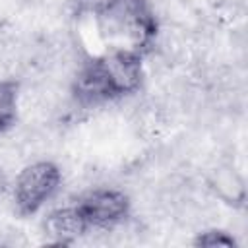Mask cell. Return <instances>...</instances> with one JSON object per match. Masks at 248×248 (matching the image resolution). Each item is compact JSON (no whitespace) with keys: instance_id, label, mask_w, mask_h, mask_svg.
Here are the masks:
<instances>
[{"instance_id":"5b68a950","label":"cell","mask_w":248,"mask_h":248,"mask_svg":"<svg viewBox=\"0 0 248 248\" xmlns=\"http://www.w3.org/2000/svg\"><path fill=\"white\" fill-rule=\"evenodd\" d=\"M207 192L223 205L232 209H242L246 203V180L234 161H219L211 167L205 178Z\"/></svg>"},{"instance_id":"7a4b0ae2","label":"cell","mask_w":248,"mask_h":248,"mask_svg":"<svg viewBox=\"0 0 248 248\" xmlns=\"http://www.w3.org/2000/svg\"><path fill=\"white\" fill-rule=\"evenodd\" d=\"M62 188V169L52 159L25 163L14 178L12 203L19 215H33Z\"/></svg>"},{"instance_id":"ba28073f","label":"cell","mask_w":248,"mask_h":248,"mask_svg":"<svg viewBox=\"0 0 248 248\" xmlns=\"http://www.w3.org/2000/svg\"><path fill=\"white\" fill-rule=\"evenodd\" d=\"M194 244H198V246H234L236 240H234L232 232L211 227V229H202L198 232Z\"/></svg>"},{"instance_id":"3957f363","label":"cell","mask_w":248,"mask_h":248,"mask_svg":"<svg viewBox=\"0 0 248 248\" xmlns=\"http://www.w3.org/2000/svg\"><path fill=\"white\" fill-rule=\"evenodd\" d=\"M95 60L114 101L140 93L145 81L141 54L126 50H107Z\"/></svg>"},{"instance_id":"8992f818","label":"cell","mask_w":248,"mask_h":248,"mask_svg":"<svg viewBox=\"0 0 248 248\" xmlns=\"http://www.w3.org/2000/svg\"><path fill=\"white\" fill-rule=\"evenodd\" d=\"M87 219L78 203L54 207L43 219V234L50 244H76L87 231Z\"/></svg>"},{"instance_id":"6da1fadb","label":"cell","mask_w":248,"mask_h":248,"mask_svg":"<svg viewBox=\"0 0 248 248\" xmlns=\"http://www.w3.org/2000/svg\"><path fill=\"white\" fill-rule=\"evenodd\" d=\"M107 50L145 52L159 29L147 0H101L93 6Z\"/></svg>"},{"instance_id":"52a82bcc","label":"cell","mask_w":248,"mask_h":248,"mask_svg":"<svg viewBox=\"0 0 248 248\" xmlns=\"http://www.w3.org/2000/svg\"><path fill=\"white\" fill-rule=\"evenodd\" d=\"M19 79L0 78V134L8 132L17 120Z\"/></svg>"},{"instance_id":"277c9868","label":"cell","mask_w":248,"mask_h":248,"mask_svg":"<svg viewBox=\"0 0 248 248\" xmlns=\"http://www.w3.org/2000/svg\"><path fill=\"white\" fill-rule=\"evenodd\" d=\"M78 205L87 225L101 229H108L132 213L130 196L116 186H93L79 198Z\"/></svg>"}]
</instances>
